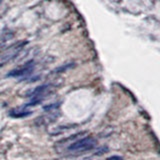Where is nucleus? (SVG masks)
<instances>
[{
	"instance_id": "1",
	"label": "nucleus",
	"mask_w": 160,
	"mask_h": 160,
	"mask_svg": "<svg viewBox=\"0 0 160 160\" xmlns=\"http://www.w3.org/2000/svg\"><path fill=\"white\" fill-rule=\"evenodd\" d=\"M97 144L98 142L95 138L91 136H84L68 145L62 151V153H66V155H72V156L84 155V153L97 148Z\"/></svg>"
},
{
	"instance_id": "2",
	"label": "nucleus",
	"mask_w": 160,
	"mask_h": 160,
	"mask_svg": "<svg viewBox=\"0 0 160 160\" xmlns=\"http://www.w3.org/2000/svg\"><path fill=\"white\" fill-rule=\"evenodd\" d=\"M27 44L26 41H19L15 44H12L11 46L7 47L6 49L0 53V67L3 66L9 61L13 60L17 55L21 52V50Z\"/></svg>"
},
{
	"instance_id": "3",
	"label": "nucleus",
	"mask_w": 160,
	"mask_h": 160,
	"mask_svg": "<svg viewBox=\"0 0 160 160\" xmlns=\"http://www.w3.org/2000/svg\"><path fill=\"white\" fill-rule=\"evenodd\" d=\"M35 69V64L33 60H30L29 62L25 63L21 67L11 70L8 74L7 77H21V76H27V75L31 74L33 70Z\"/></svg>"
},
{
	"instance_id": "4",
	"label": "nucleus",
	"mask_w": 160,
	"mask_h": 160,
	"mask_svg": "<svg viewBox=\"0 0 160 160\" xmlns=\"http://www.w3.org/2000/svg\"><path fill=\"white\" fill-rule=\"evenodd\" d=\"M87 135V132L86 131H83V132H78V133H75L73 135H71V136H69L67 138H64L62 140H60V141H58L57 143H55V148H57L58 152L62 153L63 150L66 148L68 145H70L71 143L75 142L76 140L82 138L84 136H86Z\"/></svg>"
},
{
	"instance_id": "5",
	"label": "nucleus",
	"mask_w": 160,
	"mask_h": 160,
	"mask_svg": "<svg viewBox=\"0 0 160 160\" xmlns=\"http://www.w3.org/2000/svg\"><path fill=\"white\" fill-rule=\"evenodd\" d=\"M52 85L46 83V84H42L39 85V86L35 87L34 89L30 90V91L26 94V96L30 97L31 99L33 98H40V99H44L45 95L48 93L49 90H51Z\"/></svg>"
},
{
	"instance_id": "6",
	"label": "nucleus",
	"mask_w": 160,
	"mask_h": 160,
	"mask_svg": "<svg viewBox=\"0 0 160 160\" xmlns=\"http://www.w3.org/2000/svg\"><path fill=\"white\" fill-rule=\"evenodd\" d=\"M31 114H32L31 111H29V110H25L24 107L12 109V110H10V112H9V115L13 118H23V117H27Z\"/></svg>"
},
{
	"instance_id": "7",
	"label": "nucleus",
	"mask_w": 160,
	"mask_h": 160,
	"mask_svg": "<svg viewBox=\"0 0 160 160\" xmlns=\"http://www.w3.org/2000/svg\"><path fill=\"white\" fill-rule=\"evenodd\" d=\"M106 160H124L121 156H118V155H113V156L108 157Z\"/></svg>"
},
{
	"instance_id": "8",
	"label": "nucleus",
	"mask_w": 160,
	"mask_h": 160,
	"mask_svg": "<svg viewBox=\"0 0 160 160\" xmlns=\"http://www.w3.org/2000/svg\"><path fill=\"white\" fill-rule=\"evenodd\" d=\"M0 2H1V0H0Z\"/></svg>"
}]
</instances>
